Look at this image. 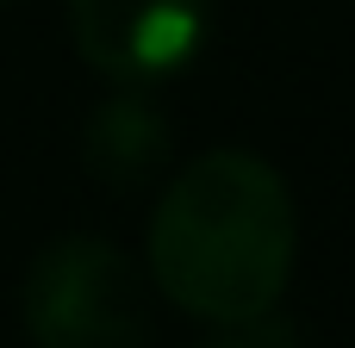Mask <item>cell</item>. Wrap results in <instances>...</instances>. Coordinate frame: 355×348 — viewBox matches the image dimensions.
I'll return each instance as SVG.
<instances>
[{
	"mask_svg": "<svg viewBox=\"0 0 355 348\" xmlns=\"http://www.w3.org/2000/svg\"><path fill=\"white\" fill-rule=\"evenodd\" d=\"M19 318L37 348H150V286L112 237L75 230L31 255Z\"/></svg>",
	"mask_w": 355,
	"mask_h": 348,
	"instance_id": "7a4b0ae2",
	"label": "cell"
},
{
	"mask_svg": "<svg viewBox=\"0 0 355 348\" xmlns=\"http://www.w3.org/2000/svg\"><path fill=\"white\" fill-rule=\"evenodd\" d=\"M193 348H300V336H293L287 318L262 311L250 324H218V336H206V342H193Z\"/></svg>",
	"mask_w": 355,
	"mask_h": 348,
	"instance_id": "5b68a950",
	"label": "cell"
},
{
	"mask_svg": "<svg viewBox=\"0 0 355 348\" xmlns=\"http://www.w3.org/2000/svg\"><path fill=\"white\" fill-rule=\"evenodd\" d=\"M175 149V118L156 106L150 87H119L112 100H100L81 125V162L100 187L112 193H137L168 168Z\"/></svg>",
	"mask_w": 355,
	"mask_h": 348,
	"instance_id": "277c9868",
	"label": "cell"
},
{
	"mask_svg": "<svg viewBox=\"0 0 355 348\" xmlns=\"http://www.w3.org/2000/svg\"><path fill=\"white\" fill-rule=\"evenodd\" d=\"M293 249V193L256 149L193 156L150 212V280L200 324H250L275 311Z\"/></svg>",
	"mask_w": 355,
	"mask_h": 348,
	"instance_id": "6da1fadb",
	"label": "cell"
},
{
	"mask_svg": "<svg viewBox=\"0 0 355 348\" xmlns=\"http://www.w3.org/2000/svg\"><path fill=\"white\" fill-rule=\"evenodd\" d=\"M212 0H69L75 50L119 87H150L193 62L206 44Z\"/></svg>",
	"mask_w": 355,
	"mask_h": 348,
	"instance_id": "3957f363",
	"label": "cell"
}]
</instances>
